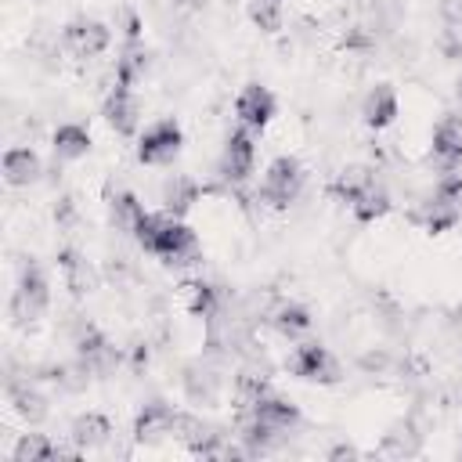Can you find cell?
Listing matches in <instances>:
<instances>
[{
	"mask_svg": "<svg viewBox=\"0 0 462 462\" xmlns=\"http://www.w3.org/2000/svg\"><path fill=\"white\" fill-rule=\"evenodd\" d=\"M134 238L144 253L159 256L162 263L170 267H180V263H195L199 260V238L195 231L184 224V217H173V213H148L137 220L134 227Z\"/></svg>",
	"mask_w": 462,
	"mask_h": 462,
	"instance_id": "cell-1",
	"label": "cell"
},
{
	"mask_svg": "<svg viewBox=\"0 0 462 462\" xmlns=\"http://www.w3.org/2000/svg\"><path fill=\"white\" fill-rule=\"evenodd\" d=\"M51 307V282L43 274V267L36 260H25L18 267V278H14V289H11V321L18 328L40 321Z\"/></svg>",
	"mask_w": 462,
	"mask_h": 462,
	"instance_id": "cell-2",
	"label": "cell"
},
{
	"mask_svg": "<svg viewBox=\"0 0 462 462\" xmlns=\"http://www.w3.org/2000/svg\"><path fill=\"white\" fill-rule=\"evenodd\" d=\"M307 184V170L296 155H278L267 162L263 170V180H260V202H267L271 209H285L300 199Z\"/></svg>",
	"mask_w": 462,
	"mask_h": 462,
	"instance_id": "cell-3",
	"label": "cell"
},
{
	"mask_svg": "<svg viewBox=\"0 0 462 462\" xmlns=\"http://www.w3.org/2000/svg\"><path fill=\"white\" fill-rule=\"evenodd\" d=\"M184 148V130L173 116L155 119L137 134V162L144 166H170Z\"/></svg>",
	"mask_w": 462,
	"mask_h": 462,
	"instance_id": "cell-4",
	"label": "cell"
},
{
	"mask_svg": "<svg viewBox=\"0 0 462 462\" xmlns=\"http://www.w3.org/2000/svg\"><path fill=\"white\" fill-rule=\"evenodd\" d=\"M285 372L296 375V379H303V383H318V386H332L343 375L336 354L328 346H321V343H300V346H292V354L285 357Z\"/></svg>",
	"mask_w": 462,
	"mask_h": 462,
	"instance_id": "cell-5",
	"label": "cell"
},
{
	"mask_svg": "<svg viewBox=\"0 0 462 462\" xmlns=\"http://www.w3.org/2000/svg\"><path fill=\"white\" fill-rule=\"evenodd\" d=\"M61 47H65L72 58H79V61L101 58V54L112 47V29H108L101 18L79 14V18L65 22V29H61Z\"/></svg>",
	"mask_w": 462,
	"mask_h": 462,
	"instance_id": "cell-6",
	"label": "cell"
},
{
	"mask_svg": "<svg viewBox=\"0 0 462 462\" xmlns=\"http://www.w3.org/2000/svg\"><path fill=\"white\" fill-rule=\"evenodd\" d=\"M253 166H256V144H253V130L238 126V130H231V134H227V141H224L220 159H217V170H220V177H224V180L242 184V180H249Z\"/></svg>",
	"mask_w": 462,
	"mask_h": 462,
	"instance_id": "cell-7",
	"label": "cell"
},
{
	"mask_svg": "<svg viewBox=\"0 0 462 462\" xmlns=\"http://www.w3.org/2000/svg\"><path fill=\"white\" fill-rule=\"evenodd\" d=\"M101 116H105V123H108L112 134H119V137H134L137 126H141V105H137L134 87L116 83V87L105 94V101H101Z\"/></svg>",
	"mask_w": 462,
	"mask_h": 462,
	"instance_id": "cell-8",
	"label": "cell"
},
{
	"mask_svg": "<svg viewBox=\"0 0 462 462\" xmlns=\"http://www.w3.org/2000/svg\"><path fill=\"white\" fill-rule=\"evenodd\" d=\"M274 112H278V101H274V94H271L267 87H260V83H245V87L238 90V97H235L238 126H245V130H253V134L267 130V123L274 119Z\"/></svg>",
	"mask_w": 462,
	"mask_h": 462,
	"instance_id": "cell-9",
	"label": "cell"
},
{
	"mask_svg": "<svg viewBox=\"0 0 462 462\" xmlns=\"http://www.w3.org/2000/svg\"><path fill=\"white\" fill-rule=\"evenodd\" d=\"M245 419L256 422V426H263V430H271L274 437H285L289 430L300 426L303 415H300V408H296L292 401H285V397H278V393H263L256 404L245 408Z\"/></svg>",
	"mask_w": 462,
	"mask_h": 462,
	"instance_id": "cell-10",
	"label": "cell"
},
{
	"mask_svg": "<svg viewBox=\"0 0 462 462\" xmlns=\"http://www.w3.org/2000/svg\"><path fill=\"white\" fill-rule=\"evenodd\" d=\"M177 426H180V415L170 404L148 401L134 419V440L137 444H152V440H162L166 433H177Z\"/></svg>",
	"mask_w": 462,
	"mask_h": 462,
	"instance_id": "cell-11",
	"label": "cell"
},
{
	"mask_svg": "<svg viewBox=\"0 0 462 462\" xmlns=\"http://www.w3.org/2000/svg\"><path fill=\"white\" fill-rule=\"evenodd\" d=\"M430 152L444 170H458V162H462V116H455V112L440 116V123L433 126V137H430Z\"/></svg>",
	"mask_w": 462,
	"mask_h": 462,
	"instance_id": "cell-12",
	"label": "cell"
},
{
	"mask_svg": "<svg viewBox=\"0 0 462 462\" xmlns=\"http://www.w3.org/2000/svg\"><path fill=\"white\" fill-rule=\"evenodd\" d=\"M397 112H401V101L390 83H375L361 101V119L368 130H386L397 119Z\"/></svg>",
	"mask_w": 462,
	"mask_h": 462,
	"instance_id": "cell-13",
	"label": "cell"
},
{
	"mask_svg": "<svg viewBox=\"0 0 462 462\" xmlns=\"http://www.w3.org/2000/svg\"><path fill=\"white\" fill-rule=\"evenodd\" d=\"M40 173H43V162L29 144H14L4 152V180L11 188H29L40 180Z\"/></svg>",
	"mask_w": 462,
	"mask_h": 462,
	"instance_id": "cell-14",
	"label": "cell"
},
{
	"mask_svg": "<svg viewBox=\"0 0 462 462\" xmlns=\"http://www.w3.org/2000/svg\"><path fill=\"white\" fill-rule=\"evenodd\" d=\"M51 148H54V159L76 162V159L90 155L94 141H90V130H87L83 123H61V126H54V134H51Z\"/></svg>",
	"mask_w": 462,
	"mask_h": 462,
	"instance_id": "cell-15",
	"label": "cell"
},
{
	"mask_svg": "<svg viewBox=\"0 0 462 462\" xmlns=\"http://www.w3.org/2000/svg\"><path fill=\"white\" fill-rule=\"evenodd\" d=\"M350 213H354V220H361V224H372V220H383L386 213H390V195H386V188L372 177L350 202Z\"/></svg>",
	"mask_w": 462,
	"mask_h": 462,
	"instance_id": "cell-16",
	"label": "cell"
},
{
	"mask_svg": "<svg viewBox=\"0 0 462 462\" xmlns=\"http://www.w3.org/2000/svg\"><path fill=\"white\" fill-rule=\"evenodd\" d=\"M7 401H11V408H14V415L18 419H25L29 426H40L43 419H47V397L36 390V386H29V383H11L7 386Z\"/></svg>",
	"mask_w": 462,
	"mask_h": 462,
	"instance_id": "cell-17",
	"label": "cell"
},
{
	"mask_svg": "<svg viewBox=\"0 0 462 462\" xmlns=\"http://www.w3.org/2000/svg\"><path fill=\"white\" fill-rule=\"evenodd\" d=\"M69 437H72V444H76V448L90 451V448H101V444L112 437V422H108L101 411H83V415H76V419H72Z\"/></svg>",
	"mask_w": 462,
	"mask_h": 462,
	"instance_id": "cell-18",
	"label": "cell"
},
{
	"mask_svg": "<svg viewBox=\"0 0 462 462\" xmlns=\"http://www.w3.org/2000/svg\"><path fill=\"white\" fill-rule=\"evenodd\" d=\"M458 217H462V206L444 202V199H437L433 191H430V199L422 202V213H419V220H422V227H426L430 235H440V231L455 227V224H458Z\"/></svg>",
	"mask_w": 462,
	"mask_h": 462,
	"instance_id": "cell-19",
	"label": "cell"
},
{
	"mask_svg": "<svg viewBox=\"0 0 462 462\" xmlns=\"http://www.w3.org/2000/svg\"><path fill=\"white\" fill-rule=\"evenodd\" d=\"M65 451L47 440L43 433H22L18 444L11 448V462H51V458H61Z\"/></svg>",
	"mask_w": 462,
	"mask_h": 462,
	"instance_id": "cell-20",
	"label": "cell"
},
{
	"mask_svg": "<svg viewBox=\"0 0 462 462\" xmlns=\"http://www.w3.org/2000/svg\"><path fill=\"white\" fill-rule=\"evenodd\" d=\"M271 325H274L285 339H300V336L310 332L314 318H310V310H307L303 303H282V307L271 314Z\"/></svg>",
	"mask_w": 462,
	"mask_h": 462,
	"instance_id": "cell-21",
	"label": "cell"
},
{
	"mask_svg": "<svg viewBox=\"0 0 462 462\" xmlns=\"http://www.w3.org/2000/svg\"><path fill=\"white\" fill-rule=\"evenodd\" d=\"M195 199H199V184H195L191 177H170V180L162 184V206H166V213H173V217H184Z\"/></svg>",
	"mask_w": 462,
	"mask_h": 462,
	"instance_id": "cell-22",
	"label": "cell"
},
{
	"mask_svg": "<svg viewBox=\"0 0 462 462\" xmlns=\"http://www.w3.org/2000/svg\"><path fill=\"white\" fill-rule=\"evenodd\" d=\"M372 180V173L365 170V166H350V170H339V177L332 180V195L339 199V202H350L365 184Z\"/></svg>",
	"mask_w": 462,
	"mask_h": 462,
	"instance_id": "cell-23",
	"label": "cell"
},
{
	"mask_svg": "<svg viewBox=\"0 0 462 462\" xmlns=\"http://www.w3.org/2000/svg\"><path fill=\"white\" fill-rule=\"evenodd\" d=\"M144 217V206L130 195V191H119L116 199H112V220L123 227V231H130L134 235V227H137V220Z\"/></svg>",
	"mask_w": 462,
	"mask_h": 462,
	"instance_id": "cell-24",
	"label": "cell"
},
{
	"mask_svg": "<svg viewBox=\"0 0 462 462\" xmlns=\"http://www.w3.org/2000/svg\"><path fill=\"white\" fill-rule=\"evenodd\" d=\"M249 18L263 32H278L282 29V0H249Z\"/></svg>",
	"mask_w": 462,
	"mask_h": 462,
	"instance_id": "cell-25",
	"label": "cell"
},
{
	"mask_svg": "<svg viewBox=\"0 0 462 462\" xmlns=\"http://www.w3.org/2000/svg\"><path fill=\"white\" fill-rule=\"evenodd\" d=\"M184 289H188V310H191L195 318H209V314L217 310V292H213V285L191 282V285H184Z\"/></svg>",
	"mask_w": 462,
	"mask_h": 462,
	"instance_id": "cell-26",
	"label": "cell"
},
{
	"mask_svg": "<svg viewBox=\"0 0 462 462\" xmlns=\"http://www.w3.org/2000/svg\"><path fill=\"white\" fill-rule=\"evenodd\" d=\"M440 11L448 14L451 25H462V0H440Z\"/></svg>",
	"mask_w": 462,
	"mask_h": 462,
	"instance_id": "cell-27",
	"label": "cell"
},
{
	"mask_svg": "<svg viewBox=\"0 0 462 462\" xmlns=\"http://www.w3.org/2000/svg\"><path fill=\"white\" fill-rule=\"evenodd\" d=\"M455 97H458V105H462V79L455 83Z\"/></svg>",
	"mask_w": 462,
	"mask_h": 462,
	"instance_id": "cell-28",
	"label": "cell"
}]
</instances>
